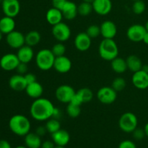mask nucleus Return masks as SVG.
I'll return each mask as SVG.
<instances>
[{
    "label": "nucleus",
    "instance_id": "nucleus-33",
    "mask_svg": "<svg viewBox=\"0 0 148 148\" xmlns=\"http://www.w3.org/2000/svg\"><path fill=\"white\" fill-rule=\"evenodd\" d=\"M127 86V82H126L125 79L121 77H116L115 79L113 80L112 84H111V87L116 91L117 92L122 91L124 88Z\"/></svg>",
    "mask_w": 148,
    "mask_h": 148
},
{
    "label": "nucleus",
    "instance_id": "nucleus-21",
    "mask_svg": "<svg viewBox=\"0 0 148 148\" xmlns=\"http://www.w3.org/2000/svg\"><path fill=\"white\" fill-rule=\"evenodd\" d=\"M16 54L20 62L26 64L30 63L34 58V51L33 47H30L27 45H24L21 48L17 49Z\"/></svg>",
    "mask_w": 148,
    "mask_h": 148
},
{
    "label": "nucleus",
    "instance_id": "nucleus-37",
    "mask_svg": "<svg viewBox=\"0 0 148 148\" xmlns=\"http://www.w3.org/2000/svg\"><path fill=\"white\" fill-rule=\"evenodd\" d=\"M132 134L136 140H142L146 136L144 129L138 128V127L133 131Z\"/></svg>",
    "mask_w": 148,
    "mask_h": 148
},
{
    "label": "nucleus",
    "instance_id": "nucleus-17",
    "mask_svg": "<svg viewBox=\"0 0 148 148\" xmlns=\"http://www.w3.org/2000/svg\"><path fill=\"white\" fill-rule=\"evenodd\" d=\"M101 35L103 38L114 39L117 34V27L111 20H106L100 26Z\"/></svg>",
    "mask_w": 148,
    "mask_h": 148
},
{
    "label": "nucleus",
    "instance_id": "nucleus-20",
    "mask_svg": "<svg viewBox=\"0 0 148 148\" xmlns=\"http://www.w3.org/2000/svg\"><path fill=\"white\" fill-rule=\"evenodd\" d=\"M64 18L68 20H74L78 14L77 5L75 2L67 0L61 9Z\"/></svg>",
    "mask_w": 148,
    "mask_h": 148
},
{
    "label": "nucleus",
    "instance_id": "nucleus-12",
    "mask_svg": "<svg viewBox=\"0 0 148 148\" xmlns=\"http://www.w3.org/2000/svg\"><path fill=\"white\" fill-rule=\"evenodd\" d=\"M1 4L2 12L5 16L14 18L20 12V4L19 0H3Z\"/></svg>",
    "mask_w": 148,
    "mask_h": 148
},
{
    "label": "nucleus",
    "instance_id": "nucleus-52",
    "mask_svg": "<svg viewBox=\"0 0 148 148\" xmlns=\"http://www.w3.org/2000/svg\"><path fill=\"white\" fill-rule=\"evenodd\" d=\"M55 148H66L65 147H62V146H56Z\"/></svg>",
    "mask_w": 148,
    "mask_h": 148
},
{
    "label": "nucleus",
    "instance_id": "nucleus-38",
    "mask_svg": "<svg viewBox=\"0 0 148 148\" xmlns=\"http://www.w3.org/2000/svg\"><path fill=\"white\" fill-rule=\"evenodd\" d=\"M17 71V74L22 75H25L26 73L28 72V66H27V64L23 63V62H20L17 67L15 69Z\"/></svg>",
    "mask_w": 148,
    "mask_h": 148
},
{
    "label": "nucleus",
    "instance_id": "nucleus-46",
    "mask_svg": "<svg viewBox=\"0 0 148 148\" xmlns=\"http://www.w3.org/2000/svg\"><path fill=\"white\" fill-rule=\"evenodd\" d=\"M143 41L144 42V43H145V44L148 45V32L147 31V33H145V35L144 38H143Z\"/></svg>",
    "mask_w": 148,
    "mask_h": 148
},
{
    "label": "nucleus",
    "instance_id": "nucleus-10",
    "mask_svg": "<svg viewBox=\"0 0 148 148\" xmlns=\"http://www.w3.org/2000/svg\"><path fill=\"white\" fill-rule=\"evenodd\" d=\"M20 62L17 54L12 53H6L0 59V67L3 70L10 72L15 70Z\"/></svg>",
    "mask_w": 148,
    "mask_h": 148
},
{
    "label": "nucleus",
    "instance_id": "nucleus-6",
    "mask_svg": "<svg viewBox=\"0 0 148 148\" xmlns=\"http://www.w3.org/2000/svg\"><path fill=\"white\" fill-rule=\"evenodd\" d=\"M51 33L53 38L58 42H62V43L69 40L72 35L69 26L63 22H61L53 25L51 29Z\"/></svg>",
    "mask_w": 148,
    "mask_h": 148
},
{
    "label": "nucleus",
    "instance_id": "nucleus-19",
    "mask_svg": "<svg viewBox=\"0 0 148 148\" xmlns=\"http://www.w3.org/2000/svg\"><path fill=\"white\" fill-rule=\"evenodd\" d=\"M51 139L56 146L65 147L70 141V134L66 130L60 129L51 134Z\"/></svg>",
    "mask_w": 148,
    "mask_h": 148
},
{
    "label": "nucleus",
    "instance_id": "nucleus-35",
    "mask_svg": "<svg viewBox=\"0 0 148 148\" xmlns=\"http://www.w3.org/2000/svg\"><path fill=\"white\" fill-rule=\"evenodd\" d=\"M146 9V4L143 0L134 1L132 4V11L135 14H142Z\"/></svg>",
    "mask_w": 148,
    "mask_h": 148
},
{
    "label": "nucleus",
    "instance_id": "nucleus-50",
    "mask_svg": "<svg viewBox=\"0 0 148 148\" xmlns=\"http://www.w3.org/2000/svg\"><path fill=\"white\" fill-rule=\"evenodd\" d=\"M3 35H4V34H3V33L1 32V30H0V41H1V39H2Z\"/></svg>",
    "mask_w": 148,
    "mask_h": 148
},
{
    "label": "nucleus",
    "instance_id": "nucleus-48",
    "mask_svg": "<svg viewBox=\"0 0 148 148\" xmlns=\"http://www.w3.org/2000/svg\"><path fill=\"white\" fill-rule=\"evenodd\" d=\"M94 1H95V0H83V1H86V2L91 3V4H92Z\"/></svg>",
    "mask_w": 148,
    "mask_h": 148
},
{
    "label": "nucleus",
    "instance_id": "nucleus-11",
    "mask_svg": "<svg viewBox=\"0 0 148 148\" xmlns=\"http://www.w3.org/2000/svg\"><path fill=\"white\" fill-rule=\"evenodd\" d=\"M6 42L10 48L18 49L25 45V35L17 30H13L9 34L6 35Z\"/></svg>",
    "mask_w": 148,
    "mask_h": 148
},
{
    "label": "nucleus",
    "instance_id": "nucleus-7",
    "mask_svg": "<svg viewBox=\"0 0 148 148\" xmlns=\"http://www.w3.org/2000/svg\"><path fill=\"white\" fill-rule=\"evenodd\" d=\"M97 98L98 101L105 105L114 103L117 98V92L109 86H104L100 88L97 92Z\"/></svg>",
    "mask_w": 148,
    "mask_h": 148
},
{
    "label": "nucleus",
    "instance_id": "nucleus-32",
    "mask_svg": "<svg viewBox=\"0 0 148 148\" xmlns=\"http://www.w3.org/2000/svg\"><path fill=\"white\" fill-rule=\"evenodd\" d=\"M66 114L71 118H77L81 114L80 106L75 105L72 103H69L66 106Z\"/></svg>",
    "mask_w": 148,
    "mask_h": 148
},
{
    "label": "nucleus",
    "instance_id": "nucleus-9",
    "mask_svg": "<svg viewBox=\"0 0 148 148\" xmlns=\"http://www.w3.org/2000/svg\"><path fill=\"white\" fill-rule=\"evenodd\" d=\"M147 33L145 26L140 24H134L130 26L127 30V36L132 42L143 41L145 35Z\"/></svg>",
    "mask_w": 148,
    "mask_h": 148
},
{
    "label": "nucleus",
    "instance_id": "nucleus-44",
    "mask_svg": "<svg viewBox=\"0 0 148 148\" xmlns=\"http://www.w3.org/2000/svg\"><path fill=\"white\" fill-rule=\"evenodd\" d=\"M62 116V113H61L60 109L59 108H56L55 107L54 110H53V116H52V118L56 119H59V118Z\"/></svg>",
    "mask_w": 148,
    "mask_h": 148
},
{
    "label": "nucleus",
    "instance_id": "nucleus-43",
    "mask_svg": "<svg viewBox=\"0 0 148 148\" xmlns=\"http://www.w3.org/2000/svg\"><path fill=\"white\" fill-rule=\"evenodd\" d=\"M55 147H56V145L54 144V143L53 141L46 140V141L42 143L40 148H55Z\"/></svg>",
    "mask_w": 148,
    "mask_h": 148
},
{
    "label": "nucleus",
    "instance_id": "nucleus-22",
    "mask_svg": "<svg viewBox=\"0 0 148 148\" xmlns=\"http://www.w3.org/2000/svg\"><path fill=\"white\" fill-rule=\"evenodd\" d=\"M25 91L30 98L35 100L42 97L43 93V87L41 84L36 81L32 83L27 84Z\"/></svg>",
    "mask_w": 148,
    "mask_h": 148
},
{
    "label": "nucleus",
    "instance_id": "nucleus-53",
    "mask_svg": "<svg viewBox=\"0 0 148 148\" xmlns=\"http://www.w3.org/2000/svg\"><path fill=\"white\" fill-rule=\"evenodd\" d=\"M2 1H3V0H0V3L2 2Z\"/></svg>",
    "mask_w": 148,
    "mask_h": 148
},
{
    "label": "nucleus",
    "instance_id": "nucleus-47",
    "mask_svg": "<svg viewBox=\"0 0 148 148\" xmlns=\"http://www.w3.org/2000/svg\"><path fill=\"white\" fill-rule=\"evenodd\" d=\"M144 130H145V132L146 137H148V122L145 124V125Z\"/></svg>",
    "mask_w": 148,
    "mask_h": 148
},
{
    "label": "nucleus",
    "instance_id": "nucleus-2",
    "mask_svg": "<svg viewBox=\"0 0 148 148\" xmlns=\"http://www.w3.org/2000/svg\"><path fill=\"white\" fill-rule=\"evenodd\" d=\"M9 127L14 134L20 137H25L30 132L31 123L25 116L23 114H15L10 118Z\"/></svg>",
    "mask_w": 148,
    "mask_h": 148
},
{
    "label": "nucleus",
    "instance_id": "nucleus-39",
    "mask_svg": "<svg viewBox=\"0 0 148 148\" xmlns=\"http://www.w3.org/2000/svg\"><path fill=\"white\" fill-rule=\"evenodd\" d=\"M118 148H137V146L132 140H125L120 143Z\"/></svg>",
    "mask_w": 148,
    "mask_h": 148
},
{
    "label": "nucleus",
    "instance_id": "nucleus-28",
    "mask_svg": "<svg viewBox=\"0 0 148 148\" xmlns=\"http://www.w3.org/2000/svg\"><path fill=\"white\" fill-rule=\"evenodd\" d=\"M25 45H27L30 47H34L40 43L41 40V36L37 30H31L25 36Z\"/></svg>",
    "mask_w": 148,
    "mask_h": 148
},
{
    "label": "nucleus",
    "instance_id": "nucleus-3",
    "mask_svg": "<svg viewBox=\"0 0 148 148\" xmlns=\"http://www.w3.org/2000/svg\"><path fill=\"white\" fill-rule=\"evenodd\" d=\"M98 53L101 59L111 62L119 56V47L114 39L103 38L99 44Z\"/></svg>",
    "mask_w": 148,
    "mask_h": 148
},
{
    "label": "nucleus",
    "instance_id": "nucleus-55",
    "mask_svg": "<svg viewBox=\"0 0 148 148\" xmlns=\"http://www.w3.org/2000/svg\"><path fill=\"white\" fill-rule=\"evenodd\" d=\"M147 72H148V70H147Z\"/></svg>",
    "mask_w": 148,
    "mask_h": 148
},
{
    "label": "nucleus",
    "instance_id": "nucleus-4",
    "mask_svg": "<svg viewBox=\"0 0 148 148\" xmlns=\"http://www.w3.org/2000/svg\"><path fill=\"white\" fill-rule=\"evenodd\" d=\"M56 56L49 49H43L39 51L35 56L36 66L42 71H49L53 68Z\"/></svg>",
    "mask_w": 148,
    "mask_h": 148
},
{
    "label": "nucleus",
    "instance_id": "nucleus-31",
    "mask_svg": "<svg viewBox=\"0 0 148 148\" xmlns=\"http://www.w3.org/2000/svg\"><path fill=\"white\" fill-rule=\"evenodd\" d=\"M78 14L82 16V17H86L88 16L92 11H93L92 5L91 3L86 2V1H82L81 4L77 6Z\"/></svg>",
    "mask_w": 148,
    "mask_h": 148
},
{
    "label": "nucleus",
    "instance_id": "nucleus-8",
    "mask_svg": "<svg viewBox=\"0 0 148 148\" xmlns=\"http://www.w3.org/2000/svg\"><path fill=\"white\" fill-rule=\"evenodd\" d=\"M76 91L71 85H59L55 91V97L56 99L63 103H69L73 98Z\"/></svg>",
    "mask_w": 148,
    "mask_h": 148
},
{
    "label": "nucleus",
    "instance_id": "nucleus-27",
    "mask_svg": "<svg viewBox=\"0 0 148 148\" xmlns=\"http://www.w3.org/2000/svg\"><path fill=\"white\" fill-rule=\"evenodd\" d=\"M111 66L112 70L117 74H122L128 69L126 59L119 56L111 61Z\"/></svg>",
    "mask_w": 148,
    "mask_h": 148
},
{
    "label": "nucleus",
    "instance_id": "nucleus-54",
    "mask_svg": "<svg viewBox=\"0 0 148 148\" xmlns=\"http://www.w3.org/2000/svg\"><path fill=\"white\" fill-rule=\"evenodd\" d=\"M132 1H137V0H132Z\"/></svg>",
    "mask_w": 148,
    "mask_h": 148
},
{
    "label": "nucleus",
    "instance_id": "nucleus-30",
    "mask_svg": "<svg viewBox=\"0 0 148 148\" xmlns=\"http://www.w3.org/2000/svg\"><path fill=\"white\" fill-rule=\"evenodd\" d=\"M76 92L80 97L83 103H89L93 98V93H92V91L90 88H82L81 89L78 90L77 91H76Z\"/></svg>",
    "mask_w": 148,
    "mask_h": 148
},
{
    "label": "nucleus",
    "instance_id": "nucleus-45",
    "mask_svg": "<svg viewBox=\"0 0 148 148\" xmlns=\"http://www.w3.org/2000/svg\"><path fill=\"white\" fill-rule=\"evenodd\" d=\"M0 148H12V146L7 140H0Z\"/></svg>",
    "mask_w": 148,
    "mask_h": 148
},
{
    "label": "nucleus",
    "instance_id": "nucleus-25",
    "mask_svg": "<svg viewBox=\"0 0 148 148\" xmlns=\"http://www.w3.org/2000/svg\"><path fill=\"white\" fill-rule=\"evenodd\" d=\"M126 62H127V69L132 72L133 73L141 70L143 67V62L140 58L136 55H130L126 59Z\"/></svg>",
    "mask_w": 148,
    "mask_h": 148
},
{
    "label": "nucleus",
    "instance_id": "nucleus-40",
    "mask_svg": "<svg viewBox=\"0 0 148 148\" xmlns=\"http://www.w3.org/2000/svg\"><path fill=\"white\" fill-rule=\"evenodd\" d=\"M25 78V80L27 82V84L32 83V82H34L36 81H37L36 79V76L34 74L31 73V72H27L25 75H24Z\"/></svg>",
    "mask_w": 148,
    "mask_h": 148
},
{
    "label": "nucleus",
    "instance_id": "nucleus-29",
    "mask_svg": "<svg viewBox=\"0 0 148 148\" xmlns=\"http://www.w3.org/2000/svg\"><path fill=\"white\" fill-rule=\"evenodd\" d=\"M46 130L51 134H53L54 132H57L61 129V124L59 122V119H56L54 118H51L49 120H47L46 122Z\"/></svg>",
    "mask_w": 148,
    "mask_h": 148
},
{
    "label": "nucleus",
    "instance_id": "nucleus-41",
    "mask_svg": "<svg viewBox=\"0 0 148 148\" xmlns=\"http://www.w3.org/2000/svg\"><path fill=\"white\" fill-rule=\"evenodd\" d=\"M66 1L67 0H51L53 7L59 9L60 10L63 7V6L64 5L65 3L66 2Z\"/></svg>",
    "mask_w": 148,
    "mask_h": 148
},
{
    "label": "nucleus",
    "instance_id": "nucleus-15",
    "mask_svg": "<svg viewBox=\"0 0 148 148\" xmlns=\"http://www.w3.org/2000/svg\"><path fill=\"white\" fill-rule=\"evenodd\" d=\"M72 61L65 55L55 58L53 68L60 74H66L72 69Z\"/></svg>",
    "mask_w": 148,
    "mask_h": 148
},
{
    "label": "nucleus",
    "instance_id": "nucleus-36",
    "mask_svg": "<svg viewBox=\"0 0 148 148\" xmlns=\"http://www.w3.org/2000/svg\"><path fill=\"white\" fill-rule=\"evenodd\" d=\"M86 33L91 39L95 38L101 35V28L97 25H90L87 28Z\"/></svg>",
    "mask_w": 148,
    "mask_h": 148
},
{
    "label": "nucleus",
    "instance_id": "nucleus-49",
    "mask_svg": "<svg viewBox=\"0 0 148 148\" xmlns=\"http://www.w3.org/2000/svg\"><path fill=\"white\" fill-rule=\"evenodd\" d=\"M14 148H27L26 146H23V145H19V146H17L16 147Z\"/></svg>",
    "mask_w": 148,
    "mask_h": 148
},
{
    "label": "nucleus",
    "instance_id": "nucleus-42",
    "mask_svg": "<svg viewBox=\"0 0 148 148\" xmlns=\"http://www.w3.org/2000/svg\"><path fill=\"white\" fill-rule=\"evenodd\" d=\"M46 132H48L46 130V128L45 126H39L36 130V133L38 135L40 136V137L44 136L46 134Z\"/></svg>",
    "mask_w": 148,
    "mask_h": 148
},
{
    "label": "nucleus",
    "instance_id": "nucleus-1",
    "mask_svg": "<svg viewBox=\"0 0 148 148\" xmlns=\"http://www.w3.org/2000/svg\"><path fill=\"white\" fill-rule=\"evenodd\" d=\"M55 106L50 100L45 98L35 99L30 108L32 118L38 121H46L52 118Z\"/></svg>",
    "mask_w": 148,
    "mask_h": 148
},
{
    "label": "nucleus",
    "instance_id": "nucleus-14",
    "mask_svg": "<svg viewBox=\"0 0 148 148\" xmlns=\"http://www.w3.org/2000/svg\"><path fill=\"white\" fill-rule=\"evenodd\" d=\"M75 48L79 51H86L90 48L92 44V39L89 37L86 32L79 33L74 40Z\"/></svg>",
    "mask_w": 148,
    "mask_h": 148
},
{
    "label": "nucleus",
    "instance_id": "nucleus-34",
    "mask_svg": "<svg viewBox=\"0 0 148 148\" xmlns=\"http://www.w3.org/2000/svg\"><path fill=\"white\" fill-rule=\"evenodd\" d=\"M51 50L56 57L64 56L66 52V46L62 42H58L53 45Z\"/></svg>",
    "mask_w": 148,
    "mask_h": 148
},
{
    "label": "nucleus",
    "instance_id": "nucleus-5",
    "mask_svg": "<svg viewBox=\"0 0 148 148\" xmlns=\"http://www.w3.org/2000/svg\"><path fill=\"white\" fill-rule=\"evenodd\" d=\"M137 126L138 119L134 113H124L119 119V127L124 132L132 133L133 131L137 128Z\"/></svg>",
    "mask_w": 148,
    "mask_h": 148
},
{
    "label": "nucleus",
    "instance_id": "nucleus-13",
    "mask_svg": "<svg viewBox=\"0 0 148 148\" xmlns=\"http://www.w3.org/2000/svg\"><path fill=\"white\" fill-rule=\"evenodd\" d=\"M132 82L137 89H147L148 88V72L143 69L134 72L132 77Z\"/></svg>",
    "mask_w": 148,
    "mask_h": 148
},
{
    "label": "nucleus",
    "instance_id": "nucleus-24",
    "mask_svg": "<svg viewBox=\"0 0 148 148\" xmlns=\"http://www.w3.org/2000/svg\"><path fill=\"white\" fill-rule=\"evenodd\" d=\"M15 21L13 17L4 16L0 19V30L4 35H7L14 30Z\"/></svg>",
    "mask_w": 148,
    "mask_h": 148
},
{
    "label": "nucleus",
    "instance_id": "nucleus-18",
    "mask_svg": "<svg viewBox=\"0 0 148 148\" xmlns=\"http://www.w3.org/2000/svg\"><path fill=\"white\" fill-rule=\"evenodd\" d=\"M27 82L25 80L24 75H12L9 79V85L12 90L17 92H21V91L25 90L27 87Z\"/></svg>",
    "mask_w": 148,
    "mask_h": 148
},
{
    "label": "nucleus",
    "instance_id": "nucleus-26",
    "mask_svg": "<svg viewBox=\"0 0 148 148\" xmlns=\"http://www.w3.org/2000/svg\"><path fill=\"white\" fill-rule=\"evenodd\" d=\"M25 145L27 148H40L41 138L36 132H29L25 136Z\"/></svg>",
    "mask_w": 148,
    "mask_h": 148
},
{
    "label": "nucleus",
    "instance_id": "nucleus-16",
    "mask_svg": "<svg viewBox=\"0 0 148 148\" xmlns=\"http://www.w3.org/2000/svg\"><path fill=\"white\" fill-rule=\"evenodd\" d=\"M93 11L99 15H106L112 10V2L111 0H95L92 3Z\"/></svg>",
    "mask_w": 148,
    "mask_h": 148
},
{
    "label": "nucleus",
    "instance_id": "nucleus-23",
    "mask_svg": "<svg viewBox=\"0 0 148 148\" xmlns=\"http://www.w3.org/2000/svg\"><path fill=\"white\" fill-rule=\"evenodd\" d=\"M64 17L62 11L59 9L56 8V7H51L46 12V21L48 22L49 24H50L52 26L62 22V19Z\"/></svg>",
    "mask_w": 148,
    "mask_h": 148
},
{
    "label": "nucleus",
    "instance_id": "nucleus-51",
    "mask_svg": "<svg viewBox=\"0 0 148 148\" xmlns=\"http://www.w3.org/2000/svg\"><path fill=\"white\" fill-rule=\"evenodd\" d=\"M145 28H146V30H147V31L148 32V20L147 21V23H145Z\"/></svg>",
    "mask_w": 148,
    "mask_h": 148
}]
</instances>
